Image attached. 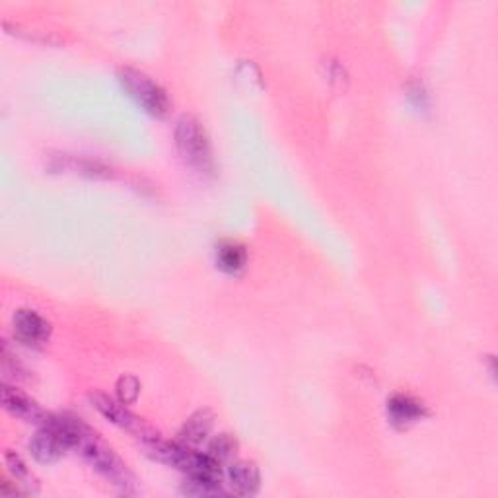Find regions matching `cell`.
Listing matches in <instances>:
<instances>
[{
    "label": "cell",
    "instance_id": "3",
    "mask_svg": "<svg viewBox=\"0 0 498 498\" xmlns=\"http://www.w3.org/2000/svg\"><path fill=\"white\" fill-rule=\"evenodd\" d=\"M120 82L129 92V96L133 98L142 110L148 111L154 117L168 115L172 108L168 93H165V90L160 88L152 78L138 73L135 68H121Z\"/></svg>",
    "mask_w": 498,
    "mask_h": 498
},
{
    "label": "cell",
    "instance_id": "9",
    "mask_svg": "<svg viewBox=\"0 0 498 498\" xmlns=\"http://www.w3.org/2000/svg\"><path fill=\"white\" fill-rule=\"evenodd\" d=\"M215 424V414L210 409H200L185 421L180 431V442L185 446H197L210 434Z\"/></svg>",
    "mask_w": 498,
    "mask_h": 498
},
{
    "label": "cell",
    "instance_id": "12",
    "mask_svg": "<svg viewBox=\"0 0 498 498\" xmlns=\"http://www.w3.org/2000/svg\"><path fill=\"white\" fill-rule=\"evenodd\" d=\"M4 464L10 471V476L16 479V485H20V487L26 489L28 493H35V487H38V483H35L31 471L28 469V466L23 464L22 458L14 452H6L4 454Z\"/></svg>",
    "mask_w": 498,
    "mask_h": 498
},
{
    "label": "cell",
    "instance_id": "11",
    "mask_svg": "<svg viewBox=\"0 0 498 498\" xmlns=\"http://www.w3.org/2000/svg\"><path fill=\"white\" fill-rule=\"evenodd\" d=\"M247 261L245 247L234 242H224L217 249V263L222 271L227 272H238L244 269Z\"/></svg>",
    "mask_w": 498,
    "mask_h": 498
},
{
    "label": "cell",
    "instance_id": "10",
    "mask_svg": "<svg viewBox=\"0 0 498 498\" xmlns=\"http://www.w3.org/2000/svg\"><path fill=\"white\" fill-rule=\"evenodd\" d=\"M387 413L391 422L405 426L411 422H417L424 414V407L417 399H413L409 396H394L387 401Z\"/></svg>",
    "mask_w": 498,
    "mask_h": 498
},
{
    "label": "cell",
    "instance_id": "5",
    "mask_svg": "<svg viewBox=\"0 0 498 498\" xmlns=\"http://www.w3.org/2000/svg\"><path fill=\"white\" fill-rule=\"evenodd\" d=\"M12 325H14V333L26 345H43V342L51 335V325L47 319H43L38 312L22 307L12 317Z\"/></svg>",
    "mask_w": 498,
    "mask_h": 498
},
{
    "label": "cell",
    "instance_id": "2",
    "mask_svg": "<svg viewBox=\"0 0 498 498\" xmlns=\"http://www.w3.org/2000/svg\"><path fill=\"white\" fill-rule=\"evenodd\" d=\"M175 145L183 160L200 173H212L215 170V158L209 137L195 117L183 115L175 127Z\"/></svg>",
    "mask_w": 498,
    "mask_h": 498
},
{
    "label": "cell",
    "instance_id": "8",
    "mask_svg": "<svg viewBox=\"0 0 498 498\" xmlns=\"http://www.w3.org/2000/svg\"><path fill=\"white\" fill-rule=\"evenodd\" d=\"M227 485L238 496H252L261 487V476L255 464L249 461H232L227 471Z\"/></svg>",
    "mask_w": 498,
    "mask_h": 498
},
{
    "label": "cell",
    "instance_id": "6",
    "mask_svg": "<svg viewBox=\"0 0 498 498\" xmlns=\"http://www.w3.org/2000/svg\"><path fill=\"white\" fill-rule=\"evenodd\" d=\"M3 405L10 414H14L16 419L40 426H43L51 417V414H47L33 399H30L26 394H22V391L8 384L3 386Z\"/></svg>",
    "mask_w": 498,
    "mask_h": 498
},
{
    "label": "cell",
    "instance_id": "13",
    "mask_svg": "<svg viewBox=\"0 0 498 498\" xmlns=\"http://www.w3.org/2000/svg\"><path fill=\"white\" fill-rule=\"evenodd\" d=\"M236 452H238V440H236V438L232 434H218L215 440H212L209 444V449H207V454L218 461V464L222 466L224 461H232Z\"/></svg>",
    "mask_w": 498,
    "mask_h": 498
},
{
    "label": "cell",
    "instance_id": "4",
    "mask_svg": "<svg viewBox=\"0 0 498 498\" xmlns=\"http://www.w3.org/2000/svg\"><path fill=\"white\" fill-rule=\"evenodd\" d=\"M90 401H92V405L96 407L110 422L137 434V438H140L145 444L156 440L158 438V434L154 432L148 424L142 422L138 417H135V414L125 407V403H117L115 399L103 396V394H92Z\"/></svg>",
    "mask_w": 498,
    "mask_h": 498
},
{
    "label": "cell",
    "instance_id": "1",
    "mask_svg": "<svg viewBox=\"0 0 498 498\" xmlns=\"http://www.w3.org/2000/svg\"><path fill=\"white\" fill-rule=\"evenodd\" d=\"M75 449H78V454L84 458L93 469L102 473V476L108 479L115 489H120L121 493L135 491V479L130 476L127 466L115 456V452L110 446H105L100 440L96 432H92V429H86L84 434L80 436Z\"/></svg>",
    "mask_w": 498,
    "mask_h": 498
},
{
    "label": "cell",
    "instance_id": "14",
    "mask_svg": "<svg viewBox=\"0 0 498 498\" xmlns=\"http://www.w3.org/2000/svg\"><path fill=\"white\" fill-rule=\"evenodd\" d=\"M140 391V384L135 376H123L120 378V382H117V396H120L121 403H135L138 397Z\"/></svg>",
    "mask_w": 498,
    "mask_h": 498
},
{
    "label": "cell",
    "instance_id": "7",
    "mask_svg": "<svg viewBox=\"0 0 498 498\" xmlns=\"http://www.w3.org/2000/svg\"><path fill=\"white\" fill-rule=\"evenodd\" d=\"M67 449L65 440L51 426H41V431L35 432L30 440V452L41 464H53L61 459Z\"/></svg>",
    "mask_w": 498,
    "mask_h": 498
}]
</instances>
